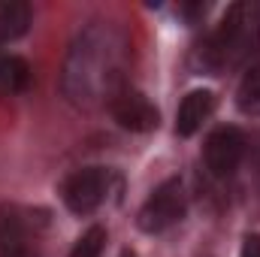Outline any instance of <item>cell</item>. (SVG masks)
<instances>
[{"label":"cell","mask_w":260,"mask_h":257,"mask_svg":"<svg viewBox=\"0 0 260 257\" xmlns=\"http://www.w3.org/2000/svg\"><path fill=\"white\" fill-rule=\"evenodd\" d=\"M127 37L112 24L85 27L70 46L64 64V94L76 106H94L97 100H112L124 85L127 67Z\"/></svg>","instance_id":"6da1fadb"},{"label":"cell","mask_w":260,"mask_h":257,"mask_svg":"<svg viewBox=\"0 0 260 257\" xmlns=\"http://www.w3.org/2000/svg\"><path fill=\"white\" fill-rule=\"evenodd\" d=\"M260 52V3H233L218 27L200 43L197 55L209 73L248 64Z\"/></svg>","instance_id":"7a4b0ae2"},{"label":"cell","mask_w":260,"mask_h":257,"mask_svg":"<svg viewBox=\"0 0 260 257\" xmlns=\"http://www.w3.org/2000/svg\"><path fill=\"white\" fill-rule=\"evenodd\" d=\"M188 212V194L182 179H167L160 182L154 191L145 197V203L136 212V227L148 236L164 233L170 227H176Z\"/></svg>","instance_id":"3957f363"},{"label":"cell","mask_w":260,"mask_h":257,"mask_svg":"<svg viewBox=\"0 0 260 257\" xmlns=\"http://www.w3.org/2000/svg\"><path fill=\"white\" fill-rule=\"evenodd\" d=\"M109 194V170L103 167H85L70 173L61 185L64 206L73 215H91L100 209V203Z\"/></svg>","instance_id":"277c9868"},{"label":"cell","mask_w":260,"mask_h":257,"mask_svg":"<svg viewBox=\"0 0 260 257\" xmlns=\"http://www.w3.org/2000/svg\"><path fill=\"white\" fill-rule=\"evenodd\" d=\"M203 157H206V170L215 179H230L245 157V133L239 127H230V124L212 130L206 139Z\"/></svg>","instance_id":"5b68a950"},{"label":"cell","mask_w":260,"mask_h":257,"mask_svg":"<svg viewBox=\"0 0 260 257\" xmlns=\"http://www.w3.org/2000/svg\"><path fill=\"white\" fill-rule=\"evenodd\" d=\"M109 112L118 121V127L130 133H148L160 124V112L157 106L136 88H121L112 100H109Z\"/></svg>","instance_id":"8992f818"},{"label":"cell","mask_w":260,"mask_h":257,"mask_svg":"<svg viewBox=\"0 0 260 257\" xmlns=\"http://www.w3.org/2000/svg\"><path fill=\"white\" fill-rule=\"evenodd\" d=\"M34 248V218L15 203H0V257Z\"/></svg>","instance_id":"52a82bcc"},{"label":"cell","mask_w":260,"mask_h":257,"mask_svg":"<svg viewBox=\"0 0 260 257\" xmlns=\"http://www.w3.org/2000/svg\"><path fill=\"white\" fill-rule=\"evenodd\" d=\"M212 112H215V94L206 91V88L191 91V94L179 103V112H176V133H179V136H194L197 130L212 118Z\"/></svg>","instance_id":"ba28073f"},{"label":"cell","mask_w":260,"mask_h":257,"mask_svg":"<svg viewBox=\"0 0 260 257\" xmlns=\"http://www.w3.org/2000/svg\"><path fill=\"white\" fill-rule=\"evenodd\" d=\"M30 3L24 0H0V43H12L30 27Z\"/></svg>","instance_id":"9c48e42d"},{"label":"cell","mask_w":260,"mask_h":257,"mask_svg":"<svg viewBox=\"0 0 260 257\" xmlns=\"http://www.w3.org/2000/svg\"><path fill=\"white\" fill-rule=\"evenodd\" d=\"M30 85V67L18 55H0V94H21Z\"/></svg>","instance_id":"30bf717a"},{"label":"cell","mask_w":260,"mask_h":257,"mask_svg":"<svg viewBox=\"0 0 260 257\" xmlns=\"http://www.w3.org/2000/svg\"><path fill=\"white\" fill-rule=\"evenodd\" d=\"M236 106L242 115H260V61L245 70L236 88Z\"/></svg>","instance_id":"8fae6325"},{"label":"cell","mask_w":260,"mask_h":257,"mask_svg":"<svg viewBox=\"0 0 260 257\" xmlns=\"http://www.w3.org/2000/svg\"><path fill=\"white\" fill-rule=\"evenodd\" d=\"M103 248H106V230H103V227H91V230H85V233L76 239L70 257H100Z\"/></svg>","instance_id":"7c38bea8"},{"label":"cell","mask_w":260,"mask_h":257,"mask_svg":"<svg viewBox=\"0 0 260 257\" xmlns=\"http://www.w3.org/2000/svg\"><path fill=\"white\" fill-rule=\"evenodd\" d=\"M239 257H260V233H248V236L242 239Z\"/></svg>","instance_id":"4fadbf2b"},{"label":"cell","mask_w":260,"mask_h":257,"mask_svg":"<svg viewBox=\"0 0 260 257\" xmlns=\"http://www.w3.org/2000/svg\"><path fill=\"white\" fill-rule=\"evenodd\" d=\"M12 257H40V254H37V248H30V251H21V254H12Z\"/></svg>","instance_id":"5bb4252c"},{"label":"cell","mask_w":260,"mask_h":257,"mask_svg":"<svg viewBox=\"0 0 260 257\" xmlns=\"http://www.w3.org/2000/svg\"><path fill=\"white\" fill-rule=\"evenodd\" d=\"M121 257H136V254H133V251H124V254H121Z\"/></svg>","instance_id":"9a60e30c"},{"label":"cell","mask_w":260,"mask_h":257,"mask_svg":"<svg viewBox=\"0 0 260 257\" xmlns=\"http://www.w3.org/2000/svg\"><path fill=\"white\" fill-rule=\"evenodd\" d=\"M257 179H260V173H257Z\"/></svg>","instance_id":"2e32d148"}]
</instances>
